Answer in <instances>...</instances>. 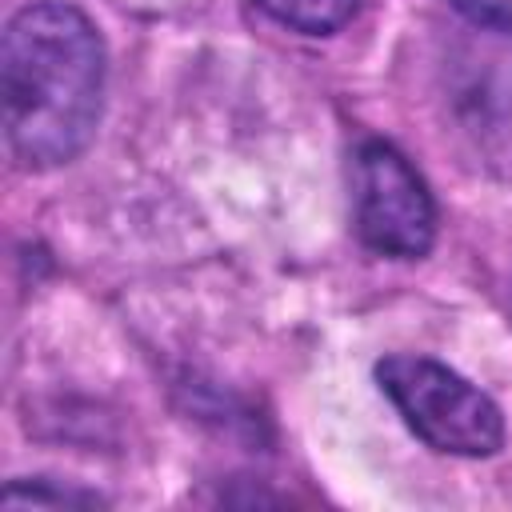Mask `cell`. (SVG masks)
Masks as SVG:
<instances>
[{
	"label": "cell",
	"instance_id": "1",
	"mask_svg": "<svg viewBox=\"0 0 512 512\" xmlns=\"http://www.w3.org/2000/svg\"><path fill=\"white\" fill-rule=\"evenodd\" d=\"M4 136L20 164L56 168L84 152L100 120L104 44L72 4L20 8L0 44Z\"/></svg>",
	"mask_w": 512,
	"mask_h": 512
},
{
	"label": "cell",
	"instance_id": "2",
	"mask_svg": "<svg viewBox=\"0 0 512 512\" xmlns=\"http://www.w3.org/2000/svg\"><path fill=\"white\" fill-rule=\"evenodd\" d=\"M376 380L428 448L448 456H492L504 444L500 408L452 368L428 356H388L376 364Z\"/></svg>",
	"mask_w": 512,
	"mask_h": 512
},
{
	"label": "cell",
	"instance_id": "3",
	"mask_svg": "<svg viewBox=\"0 0 512 512\" xmlns=\"http://www.w3.org/2000/svg\"><path fill=\"white\" fill-rule=\"evenodd\" d=\"M356 236L396 260H416L436 240V204L416 168L384 140H364L352 156Z\"/></svg>",
	"mask_w": 512,
	"mask_h": 512
},
{
	"label": "cell",
	"instance_id": "4",
	"mask_svg": "<svg viewBox=\"0 0 512 512\" xmlns=\"http://www.w3.org/2000/svg\"><path fill=\"white\" fill-rule=\"evenodd\" d=\"M272 20L296 28V32H308V36H324V32H336L352 20L356 4L360 0H256Z\"/></svg>",
	"mask_w": 512,
	"mask_h": 512
},
{
	"label": "cell",
	"instance_id": "5",
	"mask_svg": "<svg viewBox=\"0 0 512 512\" xmlns=\"http://www.w3.org/2000/svg\"><path fill=\"white\" fill-rule=\"evenodd\" d=\"M448 4H452L460 16H468L472 24L512 32V0H448Z\"/></svg>",
	"mask_w": 512,
	"mask_h": 512
},
{
	"label": "cell",
	"instance_id": "6",
	"mask_svg": "<svg viewBox=\"0 0 512 512\" xmlns=\"http://www.w3.org/2000/svg\"><path fill=\"white\" fill-rule=\"evenodd\" d=\"M4 504H92V496H76V492H48L40 484L24 488V484H12L4 488Z\"/></svg>",
	"mask_w": 512,
	"mask_h": 512
}]
</instances>
